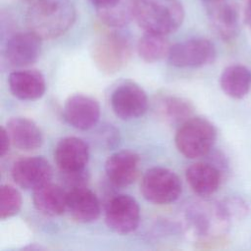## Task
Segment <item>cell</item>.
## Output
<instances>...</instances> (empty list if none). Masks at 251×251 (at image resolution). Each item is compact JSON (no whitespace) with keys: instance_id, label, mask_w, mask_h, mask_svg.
Instances as JSON below:
<instances>
[{"instance_id":"1","label":"cell","mask_w":251,"mask_h":251,"mask_svg":"<svg viewBox=\"0 0 251 251\" xmlns=\"http://www.w3.org/2000/svg\"><path fill=\"white\" fill-rule=\"evenodd\" d=\"M75 18V8L71 0H34L25 16L28 30L42 40L66 33Z\"/></svg>"},{"instance_id":"2","label":"cell","mask_w":251,"mask_h":251,"mask_svg":"<svg viewBox=\"0 0 251 251\" xmlns=\"http://www.w3.org/2000/svg\"><path fill=\"white\" fill-rule=\"evenodd\" d=\"M134 19L146 32L167 35L181 25L184 9L179 0H137Z\"/></svg>"},{"instance_id":"3","label":"cell","mask_w":251,"mask_h":251,"mask_svg":"<svg viewBox=\"0 0 251 251\" xmlns=\"http://www.w3.org/2000/svg\"><path fill=\"white\" fill-rule=\"evenodd\" d=\"M229 221L221 202H197L190 205L185 213L187 229L202 239L201 243L217 239L225 232Z\"/></svg>"},{"instance_id":"4","label":"cell","mask_w":251,"mask_h":251,"mask_svg":"<svg viewBox=\"0 0 251 251\" xmlns=\"http://www.w3.org/2000/svg\"><path fill=\"white\" fill-rule=\"evenodd\" d=\"M132 46L129 38L118 31L100 36L92 45L91 58L95 66L107 75L120 72L129 62Z\"/></svg>"},{"instance_id":"5","label":"cell","mask_w":251,"mask_h":251,"mask_svg":"<svg viewBox=\"0 0 251 251\" xmlns=\"http://www.w3.org/2000/svg\"><path fill=\"white\" fill-rule=\"evenodd\" d=\"M216 136V128L210 121L201 117H191L180 125L175 141L177 150L183 156L196 159L210 152Z\"/></svg>"},{"instance_id":"6","label":"cell","mask_w":251,"mask_h":251,"mask_svg":"<svg viewBox=\"0 0 251 251\" xmlns=\"http://www.w3.org/2000/svg\"><path fill=\"white\" fill-rule=\"evenodd\" d=\"M140 191L147 201L157 205H166L175 202L179 197L181 181L175 172L163 167H154L144 174Z\"/></svg>"},{"instance_id":"7","label":"cell","mask_w":251,"mask_h":251,"mask_svg":"<svg viewBox=\"0 0 251 251\" xmlns=\"http://www.w3.org/2000/svg\"><path fill=\"white\" fill-rule=\"evenodd\" d=\"M167 58L176 68H199L214 62L216 48L209 39L190 38L172 45Z\"/></svg>"},{"instance_id":"8","label":"cell","mask_w":251,"mask_h":251,"mask_svg":"<svg viewBox=\"0 0 251 251\" xmlns=\"http://www.w3.org/2000/svg\"><path fill=\"white\" fill-rule=\"evenodd\" d=\"M140 221L139 205L134 198L118 194L110 198L106 205L105 222L116 233L127 234L136 229Z\"/></svg>"},{"instance_id":"9","label":"cell","mask_w":251,"mask_h":251,"mask_svg":"<svg viewBox=\"0 0 251 251\" xmlns=\"http://www.w3.org/2000/svg\"><path fill=\"white\" fill-rule=\"evenodd\" d=\"M110 102L115 115L124 121H130L143 116L149 104L143 88L131 81L118 85L112 92Z\"/></svg>"},{"instance_id":"10","label":"cell","mask_w":251,"mask_h":251,"mask_svg":"<svg viewBox=\"0 0 251 251\" xmlns=\"http://www.w3.org/2000/svg\"><path fill=\"white\" fill-rule=\"evenodd\" d=\"M41 40L30 30L13 34L3 49V61L8 67L22 68L32 65L40 55Z\"/></svg>"},{"instance_id":"11","label":"cell","mask_w":251,"mask_h":251,"mask_svg":"<svg viewBox=\"0 0 251 251\" xmlns=\"http://www.w3.org/2000/svg\"><path fill=\"white\" fill-rule=\"evenodd\" d=\"M11 175L20 187L34 190L51 181L53 171L45 158L34 156L18 160L13 165Z\"/></svg>"},{"instance_id":"12","label":"cell","mask_w":251,"mask_h":251,"mask_svg":"<svg viewBox=\"0 0 251 251\" xmlns=\"http://www.w3.org/2000/svg\"><path fill=\"white\" fill-rule=\"evenodd\" d=\"M65 121L73 127L80 130L92 128L99 121L100 106L92 97L75 94L70 96L63 108Z\"/></svg>"},{"instance_id":"13","label":"cell","mask_w":251,"mask_h":251,"mask_svg":"<svg viewBox=\"0 0 251 251\" xmlns=\"http://www.w3.org/2000/svg\"><path fill=\"white\" fill-rule=\"evenodd\" d=\"M140 158L131 150L113 153L105 163V172L110 183L117 187H126L137 178Z\"/></svg>"},{"instance_id":"14","label":"cell","mask_w":251,"mask_h":251,"mask_svg":"<svg viewBox=\"0 0 251 251\" xmlns=\"http://www.w3.org/2000/svg\"><path fill=\"white\" fill-rule=\"evenodd\" d=\"M209 23L214 32L223 40H231L239 28L238 10L232 0H221L205 5Z\"/></svg>"},{"instance_id":"15","label":"cell","mask_w":251,"mask_h":251,"mask_svg":"<svg viewBox=\"0 0 251 251\" xmlns=\"http://www.w3.org/2000/svg\"><path fill=\"white\" fill-rule=\"evenodd\" d=\"M54 159L61 172H73L85 168L89 148L85 141L75 136L62 138L54 150Z\"/></svg>"},{"instance_id":"16","label":"cell","mask_w":251,"mask_h":251,"mask_svg":"<svg viewBox=\"0 0 251 251\" xmlns=\"http://www.w3.org/2000/svg\"><path fill=\"white\" fill-rule=\"evenodd\" d=\"M67 210L75 221L91 223L100 215V201L86 186L73 188L67 190Z\"/></svg>"},{"instance_id":"17","label":"cell","mask_w":251,"mask_h":251,"mask_svg":"<svg viewBox=\"0 0 251 251\" xmlns=\"http://www.w3.org/2000/svg\"><path fill=\"white\" fill-rule=\"evenodd\" d=\"M11 93L18 99L32 101L40 98L46 90L43 75L36 70H19L8 77Z\"/></svg>"},{"instance_id":"18","label":"cell","mask_w":251,"mask_h":251,"mask_svg":"<svg viewBox=\"0 0 251 251\" xmlns=\"http://www.w3.org/2000/svg\"><path fill=\"white\" fill-rule=\"evenodd\" d=\"M100 21L109 27L120 28L134 19L137 0H89Z\"/></svg>"},{"instance_id":"19","label":"cell","mask_w":251,"mask_h":251,"mask_svg":"<svg viewBox=\"0 0 251 251\" xmlns=\"http://www.w3.org/2000/svg\"><path fill=\"white\" fill-rule=\"evenodd\" d=\"M6 130L11 143L20 150L32 151L39 148L43 142V135L37 125L23 117H15L7 122Z\"/></svg>"},{"instance_id":"20","label":"cell","mask_w":251,"mask_h":251,"mask_svg":"<svg viewBox=\"0 0 251 251\" xmlns=\"http://www.w3.org/2000/svg\"><path fill=\"white\" fill-rule=\"evenodd\" d=\"M186 180L199 196L207 197L217 191L221 182V172L213 164L198 162L186 169Z\"/></svg>"},{"instance_id":"21","label":"cell","mask_w":251,"mask_h":251,"mask_svg":"<svg viewBox=\"0 0 251 251\" xmlns=\"http://www.w3.org/2000/svg\"><path fill=\"white\" fill-rule=\"evenodd\" d=\"M32 202L35 209L50 217L60 216L67 210V190L51 181L33 190Z\"/></svg>"},{"instance_id":"22","label":"cell","mask_w":251,"mask_h":251,"mask_svg":"<svg viewBox=\"0 0 251 251\" xmlns=\"http://www.w3.org/2000/svg\"><path fill=\"white\" fill-rule=\"evenodd\" d=\"M223 91L234 99L243 98L251 86V72L242 65H232L224 70L220 77Z\"/></svg>"},{"instance_id":"23","label":"cell","mask_w":251,"mask_h":251,"mask_svg":"<svg viewBox=\"0 0 251 251\" xmlns=\"http://www.w3.org/2000/svg\"><path fill=\"white\" fill-rule=\"evenodd\" d=\"M157 105L159 115L173 124L184 123L191 118L194 112L190 101L177 96H164L158 100Z\"/></svg>"},{"instance_id":"24","label":"cell","mask_w":251,"mask_h":251,"mask_svg":"<svg viewBox=\"0 0 251 251\" xmlns=\"http://www.w3.org/2000/svg\"><path fill=\"white\" fill-rule=\"evenodd\" d=\"M171 46L165 35L145 31L137 42V53L143 61L155 63L168 57Z\"/></svg>"},{"instance_id":"25","label":"cell","mask_w":251,"mask_h":251,"mask_svg":"<svg viewBox=\"0 0 251 251\" xmlns=\"http://www.w3.org/2000/svg\"><path fill=\"white\" fill-rule=\"evenodd\" d=\"M22 207V195L17 188L4 184L0 187V217L2 220L19 213Z\"/></svg>"},{"instance_id":"26","label":"cell","mask_w":251,"mask_h":251,"mask_svg":"<svg viewBox=\"0 0 251 251\" xmlns=\"http://www.w3.org/2000/svg\"><path fill=\"white\" fill-rule=\"evenodd\" d=\"M63 174V182L67 190L77 188V187H84L86 186L89 175L87 171L84 169L73 171V172H62Z\"/></svg>"},{"instance_id":"27","label":"cell","mask_w":251,"mask_h":251,"mask_svg":"<svg viewBox=\"0 0 251 251\" xmlns=\"http://www.w3.org/2000/svg\"><path fill=\"white\" fill-rule=\"evenodd\" d=\"M221 203L229 220L233 217L241 218L247 212V206L239 198H227Z\"/></svg>"},{"instance_id":"28","label":"cell","mask_w":251,"mask_h":251,"mask_svg":"<svg viewBox=\"0 0 251 251\" xmlns=\"http://www.w3.org/2000/svg\"><path fill=\"white\" fill-rule=\"evenodd\" d=\"M99 140L107 148L111 149L119 143V140H120L119 131L111 125L104 126L101 128V131L99 133Z\"/></svg>"},{"instance_id":"29","label":"cell","mask_w":251,"mask_h":251,"mask_svg":"<svg viewBox=\"0 0 251 251\" xmlns=\"http://www.w3.org/2000/svg\"><path fill=\"white\" fill-rule=\"evenodd\" d=\"M0 141H1V144H0V156L4 157L8 153V151H9L10 144H12L11 143V139L9 137V134H8V132L6 130V127H4V126L1 127Z\"/></svg>"},{"instance_id":"30","label":"cell","mask_w":251,"mask_h":251,"mask_svg":"<svg viewBox=\"0 0 251 251\" xmlns=\"http://www.w3.org/2000/svg\"><path fill=\"white\" fill-rule=\"evenodd\" d=\"M246 21L248 25L251 27V0L247 1V6H246Z\"/></svg>"},{"instance_id":"31","label":"cell","mask_w":251,"mask_h":251,"mask_svg":"<svg viewBox=\"0 0 251 251\" xmlns=\"http://www.w3.org/2000/svg\"><path fill=\"white\" fill-rule=\"evenodd\" d=\"M218 1H221V0H202L204 6H205V5H208V4H212V3L218 2Z\"/></svg>"},{"instance_id":"32","label":"cell","mask_w":251,"mask_h":251,"mask_svg":"<svg viewBox=\"0 0 251 251\" xmlns=\"http://www.w3.org/2000/svg\"><path fill=\"white\" fill-rule=\"evenodd\" d=\"M24 1H34V0H24Z\"/></svg>"}]
</instances>
